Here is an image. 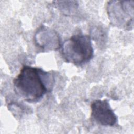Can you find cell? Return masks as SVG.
<instances>
[{
	"label": "cell",
	"mask_w": 134,
	"mask_h": 134,
	"mask_svg": "<svg viewBox=\"0 0 134 134\" xmlns=\"http://www.w3.org/2000/svg\"><path fill=\"white\" fill-rule=\"evenodd\" d=\"M35 41L37 47L46 51L55 50L61 46V39L59 34L54 30L41 26L35 35Z\"/></svg>",
	"instance_id": "5"
},
{
	"label": "cell",
	"mask_w": 134,
	"mask_h": 134,
	"mask_svg": "<svg viewBox=\"0 0 134 134\" xmlns=\"http://www.w3.org/2000/svg\"><path fill=\"white\" fill-rule=\"evenodd\" d=\"M106 10L113 26L124 30H132L133 26L134 2L111 1L108 2Z\"/></svg>",
	"instance_id": "3"
},
{
	"label": "cell",
	"mask_w": 134,
	"mask_h": 134,
	"mask_svg": "<svg viewBox=\"0 0 134 134\" xmlns=\"http://www.w3.org/2000/svg\"><path fill=\"white\" fill-rule=\"evenodd\" d=\"M54 83L53 75L42 69L24 65L13 80L15 93L24 100L35 103L51 91Z\"/></svg>",
	"instance_id": "1"
},
{
	"label": "cell",
	"mask_w": 134,
	"mask_h": 134,
	"mask_svg": "<svg viewBox=\"0 0 134 134\" xmlns=\"http://www.w3.org/2000/svg\"><path fill=\"white\" fill-rule=\"evenodd\" d=\"M61 53L66 62L75 65L88 62L94 55L91 37L83 34L73 35L61 45Z\"/></svg>",
	"instance_id": "2"
},
{
	"label": "cell",
	"mask_w": 134,
	"mask_h": 134,
	"mask_svg": "<svg viewBox=\"0 0 134 134\" xmlns=\"http://www.w3.org/2000/svg\"><path fill=\"white\" fill-rule=\"evenodd\" d=\"M91 117L98 124L112 127L118 121L117 117L107 99H96L91 105Z\"/></svg>",
	"instance_id": "4"
},
{
	"label": "cell",
	"mask_w": 134,
	"mask_h": 134,
	"mask_svg": "<svg viewBox=\"0 0 134 134\" xmlns=\"http://www.w3.org/2000/svg\"><path fill=\"white\" fill-rule=\"evenodd\" d=\"M53 2L55 6L66 15L74 13L78 7L76 1H55Z\"/></svg>",
	"instance_id": "6"
}]
</instances>
